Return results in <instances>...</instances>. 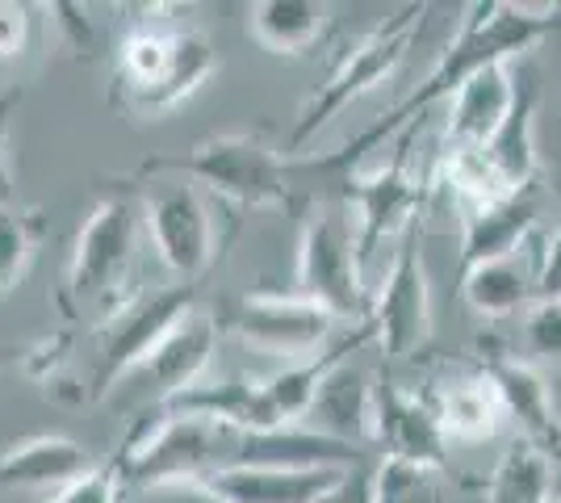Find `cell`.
<instances>
[{"mask_svg": "<svg viewBox=\"0 0 561 503\" xmlns=\"http://www.w3.org/2000/svg\"><path fill=\"white\" fill-rule=\"evenodd\" d=\"M549 34H561V9H549V13H533V9H515V4H503V0H478V4H466L461 9V30L457 38L445 47L440 64L427 72L420 89L411 96H402L394 110L381 122L365 126L356 139L340 147V151H328L319 160H306V164H294V172H306V176H335L340 185L348 181L352 172L360 168V160L381 147L386 139H394L398 130H411L415 118L423 110H432L436 101H453L461 93L469 76H478L491 64H507L519 50L537 47Z\"/></svg>", "mask_w": 561, "mask_h": 503, "instance_id": "6da1fadb", "label": "cell"}, {"mask_svg": "<svg viewBox=\"0 0 561 503\" xmlns=\"http://www.w3.org/2000/svg\"><path fill=\"white\" fill-rule=\"evenodd\" d=\"M142 210L130 193H105L89 218L80 222V236L71 248L59 311L64 319H114L135 294V256H139Z\"/></svg>", "mask_w": 561, "mask_h": 503, "instance_id": "7a4b0ae2", "label": "cell"}, {"mask_svg": "<svg viewBox=\"0 0 561 503\" xmlns=\"http://www.w3.org/2000/svg\"><path fill=\"white\" fill-rule=\"evenodd\" d=\"M218 72V50L197 25L139 22L117 43L114 101L139 118H160L185 105Z\"/></svg>", "mask_w": 561, "mask_h": 503, "instance_id": "3957f363", "label": "cell"}, {"mask_svg": "<svg viewBox=\"0 0 561 503\" xmlns=\"http://www.w3.org/2000/svg\"><path fill=\"white\" fill-rule=\"evenodd\" d=\"M151 176H181L193 185H206L234 210H260V206H294V164L280 160L277 147L260 135H210L185 151H168L142 160L135 181Z\"/></svg>", "mask_w": 561, "mask_h": 503, "instance_id": "277c9868", "label": "cell"}, {"mask_svg": "<svg viewBox=\"0 0 561 503\" xmlns=\"http://www.w3.org/2000/svg\"><path fill=\"white\" fill-rule=\"evenodd\" d=\"M239 428L197 420V415H172L156 411L126 432L122 449L114 454L126 491L160 487L181 479H210L234 461Z\"/></svg>", "mask_w": 561, "mask_h": 503, "instance_id": "5b68a950", "label": "cell"}, {"mask_svg": "<svg viewBox=\"0 0 561 503\" xmlns=\"http://www.w3.org/2000/svg\"><path fill=\"white\" fill-rule=\"evenodd\" d=\"M423 22H427V4H402L390 18H381L365 38H356V43L344 50V59L331 68L328 80H323V84L310 93V101L302 105V114H298L294 130H289V147H302L306 139L319 135V126H328L340 110H348L352 101H360L365 93L381 89V84L402 68L407 50L415 47Z\"/></svg>", "mask_w": 561, "mask_h": 503, "instance_id": "8992f818", "label": "cell"}, {"mask_svg": "<svg viewBox=\"0 0 561 503\" xmlns=\"http://www.w3.org/2000/svg\"><path fill=\"white\" fill-rule=\"evenodd\" d=\"M197 315V286H164L135 294L114 319L96 328V369H93V399H105L117 382L135 378L142 361L151 357L168 335Z\"/></svg>", "mask_w": 561, "mask_h": 503, "instance_id": "52a82bcc", "label": "cell"}, {"mask_svg": "<svg viewBox=\"0 0 561 503\" xmlns=\"http://www.w3.org/2000/svg\"><path fill=\"white\" fill-rule=\"evenodd\" d=\"M142 227L147 240L156 248V256L172 268L185 286H197L210 264L218 261V222H214L210 202L202 197V190L193 181L181 176H156L151 190L142 193Z\"/></svg>", "mask_w": 561, "mask_h": 503, "instance_id": "ba28073f", "label": "cell"}, {"mask_svg": "<svg viewBox=\"0 0 561 503\" xmlns=\"http://www.w3.org/2000/svg\"><path fill=\"white\" fill-rule=\"evenodd\" d=\"M360 240L348 215L319 210L306 218L298 243V273L294 286L302 298L319 302L335 319H369V294L360 286Z\"/></svg>", "mask_w": 561, "mask_h": 503, "instance_id": "9c48e42d", "label": "cell"}, {"mask_svg": "<svg viewBox=\"0 0 561 503\" xmlns=\"http://www.w3.org/2000/svg\"><path fill=\"white\" fill-rule=\"evenodd\" d=\"M335 323H340L335 315L302 298L298 289L294 294H268V289L243 294L222 315V328H231L252 353L285 357L289 365L323 353Z\"/></svg>", "mask_w": 561, "mask_h": 503, "instance_id": "30bf717a", "label": "cell"}, {"mask_svg": "<svg viewBox=\"0 0 561 503\" xmlns=\"http://www.w3.org/2000/svg\"><path fill=\"white\" fill-rule=\"evenodd\" d=\"M369 323L381 344V357L398 361L427 344L432 335V289H427V268H423L420 222L402 236L390 273L381 277L374 302H369Z\"/></svg>", "mask_w": 561, "mask_h": 503, "instance_id": "8fae6325", "label": "cell"}, {"mask_svg": "<svg viewBox=\"0 0 561 503\" xmlns=\"http://www.w3.org/2000/svg\"><path fill=\"white\" fill-rule=\"evenodd\" d=\"M415 130V126H411ZM411 130L402 135V151L386 168L377 172H352L344 181V197L356 206V240H360V256L369 261L374 248L390 236H407L420 218L423 202H427V185L411 176L407 168V144Z\"/></svg>", "mask_w": 561, "mask_h": 503, "instance_id": "7c38bea8", "label": "cell"}, {"mask_svg": "<svg viewBox=\"0 0 561 503\" xmlns=\"http://www.w3.org/2000/svg\"><path fill=\"white\" fill-rule=\"evenodd\" d=\"M374 441L398 461H415L427 470L448 466V441L432 395L402 390L390 378L374 386Z\"/></svg>", "mask_w": 561, "mask_h": 503, "instance_id": "4fadbf2b", "label": "cell"}, {"mask_svg": "<svg viewBox=\"0 0 561 503\" xmlns=\"http://www.w3.org/2000/svg\"><path fill=\"white\" fill-rule=\"evenodd\" d=\"M105 457H96L89 445L71 441L64 432H43L18 441L0 454V491H68L71 482L93 475Z\"/></svg>", "mask_w": 561, "mask_h": 503, "instance_id": "5bb4252c", "label": "cell"}, {"mask_svg": "<svg viewBox=\"0 0 561 503\" xmlns=\"http://www.w3.org/2000/svg\"><path fill=\"white\" fill-rule=\"evenodd\" d=\"M218 332H222V323L214 315H188L185 323L142 361L139 382L151 395L156 408L168 403V399H176V395H185L188 386L206 382V369H210L214 348H218Z\"/></svg>", "mask_w": 561, "mask_h": 503, "instance_id": "9a60e30c", "label": "cell"}, {"mask_svg": "<svg viewBox=\"0 0 561 503\" xmlns=\"http://www.w3.org/2000/svg\"><path fill=\"white\" fill-rule=\"evenodd\" d=\"M156 411H172V415H197V420H214L239 432H273L285 428L277 408L268 399L264 378H206V382L188 386L185 395L168 399Z\"/></svg>", "mask_w": 561, "mask_h": 503, "instance_id": "2e32d148", "label": "cell"}, {"mask_svg": "<svg viewBox=\"0 0 561 503\" xmlns=\"http://www.w3.org/2000/svg\"><path fill=\"white\" fill-rule=\"evenodd\" d=\"M482 374L494 382L507 420L524 432V441L545 454H561V420L553 408V390L540 378L537 365L519 357H491L482 365Z\"/></svg>", "mask_w": 561, "mask_h": 503, "instance_id": "e0dca14e", "label": "cell"}, {"mask_svg": "<svg viewBox=\"0 0 561 503\" xmlns=\"http://www.w3.org/2000/svg\"><path fill=\"white\" fill-rule=\"evenodd\" d=\"M515 84L507 64H491L478 76H469L461 93L448 101L445 122V151H478L494 139V130L515 105Z\"/></svg>", "mask_w": 561, "mask_h": 503, "instance_id": "ac0fdd59", "label": "cell"}, {"mask_svg": "<svg viewBox=\"0 0 561 503\" xmlns=\"http://www.w3.org/2000/svg\"><path fill=\"white\" fill-rule=\"evenodd\" d=\"M533 231H537V202L528 193L461 215V273L519 256L533 243Z\"/></svg>", "mask_w": 561, "mask_h": 503, "instance_id": "d6986e66", "label": "cell"}, {"mask_svg": "<svg viewBox=\"0 0 561 503\" xmlns=\"http://www.w3.org/2000/svg\"><path fill=\"white\" fill-rule=\"evenodd\" d=\"M348 470H289V466H227L210 475V487L227 503H314Z\"/></svg>", "mask_w": 561, "mask_h": 503, "instance_id": "ffe728a7", "label": "cell"}, {"mask_svg": "<svg viewBox=\"0 0 561 503\" xmlns=\"http://www.w3.org/2000/svg\"><path fill=\"white\" fill-rule=\"evenodd\" d=\"M537 286H540L537 243H528L519 256L478 264V268L461 273V298H466V307L473 315H486V319H507V315L524 311L528 302L537 307Z\"/></svg>", "mask_w": 561, "mask_h": 503, "instance_id": "44dd1931", "label": "cell"}, {"mask_svg": "<svg viewBox=\"0 0 561 503\" xmlns=\"http://www.w3.org/2000/svg\"><path fill=\"white\" fill-rule=\"evenodd\" d=\"M478 151L507 197L528 193L533 176H537V84L533 80H519L512 114L494 130L491 144Z\"/></svg>", "mask_w": 561, "mask_h": 503, "instance_id": "7402d4cb", "label": "cell"}, {"mask_svg": "<svg viewBox=\"0 0 561 503\" xmlns=\"http://www.w3.org/2000/svg\"><path fill=\"white\" fill-rule=\"evenodd\" d=\"M432 403H436V415H440V428H445L448 445H482L507 420L503 399H499V390H494V382L482 369L473 378H461V382H448L440 390H432Z\"/></svg>", "mask_w": 561, "mask_h": 503, "instance_id": "603a6c76", "label": "cell"}, {"mask_svg": "<svg viewBox=\"0 0 561 503\" xmlns=\"http://www.w3.org/2000/svg\"><path fill=\"white\" fill-rule=\"evenodd\" d=\"M248 30L268 55H306L331 30V4L319 0H260L248 9Z\"/></svg>", "mask_w": 561, "mask_h": 503, "instance_id": "cb8c5ba5", "label": "cell"}, {"mask_svg": "<svg viewBox=\"0 0 561 503\" xmlns=\"http://www.w3.org/2000/svg\"><path fill=\"white\" fill-rule=\"evenodd\" d=\"M310 415L319 420V432L360 449V441H374V386L344 361L323 382Z\"/></svg>", "mask_w": 561, "mask_h": 503, "instance_id": "d4e9b609", "label": "cell"}, {"mask_svg": "<svg viewBox=\"0 0 561 503\" xmlns=\"http://www.w3.org/2000/svg\"><path fill=\"white\" fill-rule=\"evenodd\" d=\"M553 457L528 441H515L486 482V503H553Z\"/></svg>", "mask_w": 561, "mask_h": 503, "instance_id": "484cf974", "label": "cell"}, {"mask_svg": "<svg viewBox=\"0 0 561 503\" xmlns=\"http://www.w3.org/2000/svg\"><path fill=\"white\" fill-rule=\"evenodd\" d=\"M43 231H47L43 210H22V206L0 210V298L25 277Z\"/></svg>", "mask_w": 561, "mask_h": 503, "instance_id": "4316f807", "label": "cell"}, {"mask_svg": "<svg viewBox=\"0 0 561 503\" xmlns=\"http://www.w3.org/2000/svg\"><path fill=\"white\" fill-rule=\"evenodd\" d=\"M436 475L440 470L386 457L374 470V503H436L440 500V479Z\"/></svg>", "mask_w": 561, "mask_h": 503, "instance_id": "83f0119b", "label": "cell"}, {"mask_svg": "<svg viewBox=\"0 0 561 503\" xmlns=\"http://www.w3.org/2000/svg\"><path fill=\"white\" fill-rule=\"evenodd\" d=\"M126 487H122V470L114 457H105L93 475H84L80 482H71L68 491L50 495V503H122Z\"/></svg>", "mask_w": 561, "mask_h": 503, "instance_id": "f1b7e54d", "label": "cell"}, {"mask_svg": "<svg viewBox=\"0 0 561 503\" xmlns=\"http://www.w3.org/2000/svg\"><path fill=\"white\" fill-rule=\"evenodd\" d=\"M524 344L528 353L561 361V302H537L524 315Z\"/></svg>", "mask_w": 561, "mask_h": 503, "instance_id": "f546056e", "label": "cell"}, {"mask_svg": "<svg viewBox=\"0 0 561 503\" xmlns=\"http://www.w3.org/2000/svg\"><path fill=\"white\" fill-rule=\"evenodd\" d=\"M122 503H227L210 487V479H181L160 482V487H142V491H126Z\"/></svg>", "mask_w": 561, "mask_h": 503, "instance_id": "4dcf8cb0", "label": "cell"}, {"mask_svg": "<svg viewBox=\"0 0 561 503\" xmlns=\"http://www.w3.org/2000/svg\"><path fill=\"white\" fill-rule=\"evenodd\" d=\"M30 38H34V9L0 0V64L22 59L30 50Z\"/></svg>", "mask_w": 561, "mask_h": 503, "instance_id": "1f68e13d", "label": "cell"}, {"mask_svg": "<svg viewBox=\"0 0 561 503\" xmlns=\"http://www.w3.org/2000/svg\"><path fill=\"white\" fill-rule=\"evenodd\" d=\"M18 105H22V89L0 93V210L18 206V181H13V164H9V126H13Z\"/></svg>", "mask_w": 561, "mask_h": 503, "instance_id": "d6a6232c", "label": "cell"}, {"mask_svg": "<svg viewBox=\"0 0 561 503\" xmlns=\"http://www.w3.org/2000/svg\"><path fill=\"white\" fill-rule=\"evenodd\" d=\"M50 13H55V25L64 30V38H68V47L76 55H93L96 38H93V22H89V13L80 9V4H50Z\"/></svg>", "mask_w": 561, "mask_h": 503, "instance_id": "836d02e7", "label": "cell"}, {"mask_svg": "<svg viewBox=\"0 0 561 503\" xmlns=\"http://www.w3.org/2000/svg\"><path fill=\"white\" fill-rule=\"evenodd\" d=\"M537 302H561V222L549 240L540 243V286Z\"/></svg>", "mask_w": 561, "mask_h": 503, "instance_id": "e575fe53", "label": "cell"}, {"mask_svg": "<svg viewBox=\"0 0 561 503\" xmlns=\"http://www.w3.org/2000/svg\"><path fill=\"white\" fill-rule=\"evenodd\" d=\"M314 503H374V475L365 466H356V470H348L344 479L331 487L323 500Z\"/></svg>", "mask_w": 561, "mask_h": 503, "instance_id": "d590c367", "label": "cell"}, {"mask_svg": "<svg viewBox=\"0 0 561 503\" xmlns=\"http://www.w3.org/2000/svg\"><path fill=\"white\" fill-rule=\"evenodd\" d=\"M0 361H4V353H0Z\"/></svg>", "mask_w": 561, "mask_h": 503, "instance_id": "8d00e7d4", "label": "cell"}]
</instances>
